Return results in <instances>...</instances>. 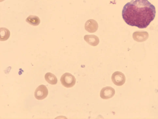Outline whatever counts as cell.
<instances>
[{"label": "cell", "mask_w": 158, "mask_h": 119, "mask_svg": "<svg viewBox=\"0 0 158 119\" xmlns=\"http://www.w3.org/2000/svg\"><path fill=\"white\" fill-rule=\"evenodd\" d=\"M156 8L148 0H131L123 6L122 16L128 25L145 28L155 18Z\"/></svg>", "instance_id": "1"}, {"label": "cell", "mask_w": 158, "mask_h": 119, "mask_svg": "<svg viewBox=\"0 0 158 119\" xmlns=\"http://www.w3.org/2000/svg\"><path fill=\"white\" fill-rule=\"evenodd\" d=\"M60 81L62 85L66 88H71L75 84V78L71 74L66 72L64 74L61 76Z\"/></svg>", "instance_id": "2"}, {"label": "cell", "mask_w": 158, "mask_h": 119, "mask_svg": "<svg viewBox=\"0 0 158 119\" xmlns=\"http://www.w3.org/2000/svg\"><path fill=\"white\" fill-rule=\"evenodd\" d=\"M48 94V89L45 85H40L35 89L34 92L35 97L37 100H42L45 98Z\"/></svg>", "instance_id": "3"}, {"label": "cell", "mask_w": 158, "mask_h": 119, "mask_svg": "<svg viewBox=\"0 0 158 119\" xmlns=\"http://www.w3.org/2000/svg\"><path fill=\"white\" fill-rule=\"evenodd\" d=\"M111 79L114 84L118 86L123 85L126 80L124 74L122 72L118 71L115 72L112 74Z\"/></svg>", "instance_id": "4"}, {"label": "cell", "mask_w": 158, "mask_h": 119, "mask_svg": "<svg viewBox=\"0 0 158 119\" xmlns=\"http://www.w3.org/2000/svg\"><path fill=\"white\" fill-rule=\"evenodd\" d=\"M115 93L114 88L110 86L103 88L100 93L101 97L103 99H107L112 97Z\"/></svg>", "instance_id": "5"}, {"label": "cell", "mask_w": 158, "mask_h": 119, "mask_svg": "<svg viewBox=\"0 0 158 119\" xmlns=\"http://www.w3.org/2000/svg\"><path fill=\"white\" fill-rule=\"evenodd\" d=\"M26 21L29 24L34 26H37L40 23V19L37 16L30 15L26 19Z\"/></svg>", "instance_id": "6"}, {"label": "cell", "mask_w": 158, "mask_h": 119, "mask_svg": "<svg viewBox=\"0 0 158 119\" xmlns=\"http://www.w3.org/2000/svg\"><path fill=\"white\" fill-rule=\"evenodd\" d=\"M46 80L49 84H55L57 82V79L56 76L50 72L46 73L44 76Z\"/></svg>", "instance_id": "7"}, {"label": "cell", "mask_w": 158, "mask_h": 119, "mask_svg": "<svg viewBox=\"0 0 158 119\" xmlns=\"http://www.w3.org/2000/svg\"><path fill=\"white\" fill-rule=\"evenodd\" d=\"M0 38L1 41H4L7 40L10 37V33L7 29L5 27H1Z\"/></svg>", "instance_id": "8"}, {"label": "cell", "mask_w": 158, "mask_h": 119, "mask_svg": "<svg viewBox=\"0 0 158 119\" xmlns=\"http://www.w3.org/2000/svg\"><path fill=\"white\" fill-rule=\"evenodd\" d=\"M4 0H0V2H2V1H4Z\"/></svg>", "instance_id": "9"}]
</instances>
